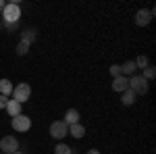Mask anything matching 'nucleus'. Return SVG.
<instances>
[{"mask_svg":"<svg viewBox=\"0 0 156 154\" xmlns=\"http://www.w3.org/2000/svg\"><path fill=\"white\" fill-rule=\"evenodd\" d=\"M2 17H4V23H19V17H21V9H19V4L17 2H12V4H4V9H2Z\"/></svg>","mask_w":156,"mask_h":154,"instance_id":"f257e3e1","label":"nucleus"},{"mask_svg":"<svg viewBox=\"0 0 156 154\" xmlns=\"http://www.w3.org/2000/svg\"><path fill=\"white\" fill-rule=\"evenodd\" d=\"M27 52H29V44H27V42H19V44H17V54L23 56V54H27Z\"/></svg>","mask_w":156,"mask_h":154,"instance_id":"a211bd4d","label":"nucleus"},{"mask_svg":"<svg viewBox=\"0 0 156 154\" xmlns=\"http://www.w3.org/2000/svg\"><path fill=\"white\" fill-rule=\"evenodd\" d=\"M29 127H31V119L25 117L23 113L12 117V129L15 131H29Z\"/></svg>","mask_w":156,"mask_h":154,"instance_id":"423d86ee","label":"nucleus"},{"mask_svg":"<svg viewBox=\"0 0 156 154\" xmlns=\"http://www.w3.org/2000/svg\"><path fill=\"white\" fill-rule=\"evenodd\" d=\"M69 135H73L75 140H79V138H83V135H85V127H83V125H79V123L69 125Z\"/></svg>","mask_w":156,"mask_h":154,"instance_id":"f8f14e48","label":"nucleus"},{"mask_svg":"<svg viewBox=\"0 0 156 154\" xmlns=\"http://www.w3.org/2000/svg\"><path fill=\"white\" fill-rule=\"evenodd\" d=\"M121 102H123V104H125V106H131L133 102H135V98H137V94H135V92H133L131 88H127V90H125V92H121Z\"/></svg>","mask_w":156,"mask_h":154,"instance_id":"1a4fd4ad","label":"nucleus"},{"mask_svg":"<svg viewBox=\"0 0 156 154\" xmlns=\"http://www.w3.org/2000/svg\"><path fill=\"white\" fill-rule=\"evenodd\" d=\"M6 113H9L11 117H17V115H21V104H19L17 100H9V104H6Z\"/></svg>","mask_w":156,"mask_h":154,"instance_id":"ddd939ff","label":"nucleus"},{"mask_svg":"<svg viewBox=\"0 0 156 154\" xmlns=\"http://www.w3.org/2000/svg\"><path fill=\"white\" fill-rule=\"evenodd\" d=\"M154 75H156V69H154V67H146V69H144V75H142V77L150 81V79H154Z\"/></svg>","mask_w":156,"mask_h":154,"instance_id":"6ab92c4d","label":"nucleus"},{"mask_svg":"<svg viewBox=\"0 0 156 154\" xmlns=\"http://www.w3.org/2000/svg\"><path fill=\"white\" fill-rule=\"evenodd\" d=\"M50 135L60 142L65 135H69V125H67L65 121H54V123L50 125Z\"/></svg>","mask_w":156,"mask_h":154,"instance_id":"20e7f679","label":"nucleus"},{"mask_svg":"<svg viewBox=\"0 0 156 154\" xmlns=\"http://www.w3.org/2000/svg\"><path fill=\"white\" fill-rule=\"evenodd\" d=\"M9 100H11V98H6V96H2V94H0V108H6Z\"/></svg>","mask_w":156,"mask_h":154,"instance_id":"412c9836","label":"nucleus"},{"mask_svg":"<svg viewBox=\"0 0 156 154\" xmlns=\"http://www.w3.org/2000/svg\"><path fill=\"white\" fill-rule=\"evenodd\" d=\"M152 15H154V11L140 9V11L135 13V23H137V25H148L150 21H152Z\"/></svg>","mask_w":156,"mask_h":154,"instance_id":"0eeeda50","label":"nucleus"},{"mask_svg":"<svg viewBox=\"0 0 156 154\" xmlns=\"http://www.w3.org/2000/svg\"><path fill=\"white\" fill-rule=\"evenodd\" d=\"M54 154H73V150L67 146V144L58 142V144H56V148H54Z\"/></svg>","mask_w":156,"mask_h":154,"instance_id":"dca6fc26","label":"nucleus"},{"mask_svg":"<svg viewBox=\"0 0 156 154\" xmlns=\"http://www.w3.org/2000/svg\"><path fill=\"white\" fill-rule=\"evenodd\" d=\"M15 154H23V152H21V150H17V152H15Z\"/></svg>","mask_w":156,"mask_h":154,"instance_id":"393cba45","label":"nucleus"},{"mask_svg":"<svg viewBox=\"0 0 156 154\" xmlns=\"http://www.w3.org/2000/svg\"><path fill=\"white\" fill-rule=\"evenodd\" d=\"M133 63H135V67H137V69H146V67H150V60H148V56H144V54H142V56H137Z\"/></svg>","mask_w":156,"mask_h":154,"instance_id":"f3484780","label":"nucleus"},{"mask_svg":"<svg viewBox=\"0 0 156 154\" xmlns=\"http://www.w3.org/2000/svg\"><path fill=\"white\" fill-rule=\"evenodd\" d=\"M110 75H112V79L119 77L121 75V65H110Z\"/></svg>","mask_w":156,"mask_h":154,"instance_id":"aec40b11","label":"nucleus"},{"mask_svg":"<svg viewBox=\"0 0 156 154\" xmlns=\"http://www.w3.org/2000/svg\"><path fill=\"white\" fill-rule=\"evenodd\" d=\"M29 96H31V85L29 83H19V85L12 88V100H17L19 104L27 102Z\"/></svg>","mask_w":156,"mask_h":154,"instance_id":"f03ea898","label":"nucleus"},{"mask_svg":"<svg viewBox=\"0 0 156 154\" xmlns=\"http://www.w3.org/2000/svg\"><path fill=\"white\" fill-rule=\"evenodd\" d=\"M6 27H9V31H17L19 29V23H9Z\"/></svg>","mask_w":156,"mask_h":154,"instance_id":"4be33fe9","label":"nucleus"},{"mask_svg":"<svg viewBox=\"0 0 156 154\" xmlns=\"http://www.w3.org/2000/svg\"><path fill=\"white\" fill-rule=\"evenodd\" d=\"M2 9H4V2H2V0H0V13H2Z\"/></svg>","mask_w":156,"mask_h":154,"instance_id":"b1692460","label":"nucleus"},{"mask_svg":"<svg viewBox=\"0 0 156 154\" xmlns=\"http://www.w3.org/2000/svg\"><path fill=\"white\" fill-rule=\"evenodd\" d=\"M0 150H2V154H15L17 150H19V142H17V138H12V135L2 138V140H0Z\"/></svg>","mask_w":156,"mask_h":154,"instance_id":"39448f33","label":"nucleus"},{"mask_svg":"<svg viewBox=\"0 0 156 154\" xmlns=\"http://www.w3.org/2000/svg\"><path fill=\"white\" fill-rule=\"evenodd\" d=\"M135 63L133 60H125L123 65H121V75H125V77H131V75H135Z\"/></svg>","mask_w":156,"mask_h":154,"instance_id":"9d476101","label":"nucleus"},{"mask_svg":"<svg viewBox=\"0 0 156 154\" xmlns=\"http://www.w3.org/2000/svg\"><path fill=\"white\" fill-rule=\"evenodd\" d=\"M36 40V27H29V29H23V34H21V42H27L29 46H31V42Z\"/></svg>","mask_w":156,"mask_h":154,"instance_id":"4468645a","label":"nucleus"},{"mask_svg":"<svg viewBox=\"0 0 156 154\" xmlns=\"http://www.w3.org/2000/svg\"><path fill=\"white\" fill-rule=\"evenodd\" d=\"M62 121H65L67 125H75V123H79V110H77V108H69Z\"/></svg>","mask_w":156,"mask_h":154,"instance_id":"9b49d317","label":"nucleus"},{"mask_svg":"<svg viewBox=\"0 0 156 154\" xmlns=\"http://www.w3.org/2000/svg\"><path fill=\"white\" fill-rule=\"evenodd\" d=\"M127 88H129V79H127L125 75H119V77L112 79V90H115V92H125Z\"/></svg>","mask_w":156,"mask_h":154,"instance_id":"6e6552de","label":"nucleus"},{"mask_svg":"<svg viewBox=\"0 0 156 154\" xmlns=\"http://www.w3.org/2000/svg\"><path fill=\"white\" fill-rule=\"evenodd\" d=\"M0 94L6 96V98L12 94V85H11V81H9V79H0Z\"/></svg>","mask_w":156,"mask_h":154,"instance_id":"2eb2a0df","label":"nucleus"},{"mask_svg":"<svg viewBox=\"0 0 156 154\" xmlns=\"http://www.w3.org/2000/svg\"><path fill=\"white\" fill-rule=\"evenodd\" d=\"M87 154H100V150H94L92 148V150H87Z\"/></svg>","mask_w":156,"mask_h":154,"instance_id":"5701e85b","label":"nucleus"},{"mask_svg":"<svg viewBox=\"0 0 156 154\" xmlns=\"http://www.w3.org/2000/svg\"><path fill=\"white\" fill-rule=\"evenodd\" d=\"M129 88H131L135 94H146L148 88H150V83H148V79H144L142 75H131V77H129Z\"/></svg>","mask_w":156,"mask_h":154,"instance_id":"7ed1b4c3","label":"nucleus"}]
</instances>
